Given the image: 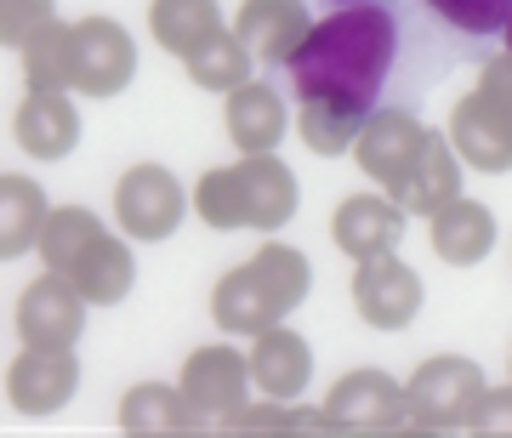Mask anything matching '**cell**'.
Instances as JSON below:
<instances>
[{"mask_svg":"<svg viewBox=\"0 0 512 438\" xmlns=\"http://www.w3.org/2000/svg\"><path fill=\"white\" fill-rule=\"evenodd\" d=\"M461 194V160L456 148H450V137L444 131H421V148L416 160H410V171H404V183L387 194V200H399L404 217H433L439 205H450Z\"/></svg>","mask_w":512,"mask_h":438,"instance_id":"16","label":"cell"},{"mask_svg":"<svg viewBox=\"0 0 512 438\" xmlns=\"http://www.w3.org/2000/svg\"><path fill=\"white\" fill-rule=\"evenodd\" d=\"M450 148H456L461 165H473V171H484V177L512 171V148L501 143V131L484 120L478 97H461V103H456V120H450Z\"/></svg>","mask_w":512,"mask_h":438,"instance_id":"25","label":"cell"},{"mask_svg":"<svg viewBox=\"0 0 512 438\" xmlns=\"http://www.w3.org/2000/svg\"><path fill=\"white\" fill-rule=\"evenodd\" d=\"M148 29H154V40L171 57H188L194 46H205L222 29V6L217 0H154L148 6Z\"/></svg>","mask_w":512,"mask_h":438,"instance_id":"24","label":"cell"},{"mask_svg":"<svg viewBox=\"0 0 512 438\" xmlns=\"http://www.w3.org/2000/svg\"><path fill=\"white\" fill-rule=\"evenodd\" d=\"M427 222H433V251H439V262H450V268H473V262H484V256L495 251V211L467 200V194L439 205Z\"/></svg>","mask_w":512,"mask_h":438,"instance_id":"21","label":"cell"},{"mask_svg":"<svg viewBox=\"0 0 512 438\" xmlns=\"http://www.w3.org/2000/svg\"><path fill=\"white\" fill-rule=\"evenodd\" d=\"M325 433L336 438H387L410 433V410H404V387L387 370H353L330 387V399L319 404Z\"/></svg>","mask_w":512,"mask_h":438,"instance_id":"7","label":"cell"},{"mask_svg":"<svg viewBox=\"0 0 512 438\" xmlns=\"http://www.w3.org/2000/svg\"><path fill=\"white\" fill-rule=\"evenodd\" d=\"M308 285H313L308 256L296 251V245L268 239L251 262H239V268H228V274L217 279V291H211V319H217V330H228V336H256V330L279 325L285 313L302 308V302H308Z\"/></svg>","mask_w":512,"mask_h":438,"instance_id":"4","label":"cell"},{"mask_svg":"<svg viewBox=\"0 0 512 438\" xmlns=\"http://www.w3.org/2000/svg\"><path fill=\"white\" fill-rule=\"evenodd\" d=\"M86 313H92V302L74 291L63 274L46 268V274L18 296V336H23V347H80Z\"/></svg>","mask_w":512,"mask_h":438,"instance_id":"10","label":"cell"},{"mask_svg":"<svg viewBox=\"0 0 512 438\" xmlns=\"http://www.w3.org/2000/svg\"><path fill=\"white\" fill-rule=\"evenodd\" d=\"M399 57V18L382 0L342 6L308 29V40L291 52V92L302 103V143L330 160L348 154L365 114L382 103V86Z\"/></svg>","mask_w":512,"mask_h":438,"instance_id":"1","label":"cell"},{"mask_svg":"<svg viewBox=\"0 0 512 438\" xmlns=\"http://www.w3.org/2000/svg\"><path fill=\"white\" fill-rule=\"evenodd\" d=\"M137 80V40L114 18H80L69 23V92L109 103Z\"/></svg>","mask_w":512,"mask_h":438,"instance_id":"6","label":"cell"},{"mask_svg":"<svg viewBox=\"0 0 512 438\" xmlns=\"http://www.w3.org/2000/svg\"><path fill=\"white\" fill-rule=\"evenodd\" d=\"M421 302H427L421 274L410 262H399V251L353 262V308L370 330H404L421 313Z\"/></svg>","mask_w":512,"mask_h":438,"instance_id":"9","label":"cell"},{"mask_svg":"<svg viewBox=\"0 0 512 438\" xmlns=\"http://www.w3.org/2000/svg\"><path fill=\"white\" fill-rule=\"evenodd\" d=\"M18 57H23V86L29 92H69V23L57 12L23 40Z\"/></svg>","mask_w":512,"mask_h":438,"instance_id":"27","label":"cell"},{"mask_svg":"<svg viewBox=\"0 0 512 438\" xmlns=\"http://www.w3.org/2000/svg\"><path fill=\"white\" fill-rule=\"evenodd\" d=\"M177 387H183V399L194 404L205 421H228L239 404H251V359L228 342L194 347Z\"/></svg>","mask_w":512,"mask_h":438,"instance_id":"11","label":"cell"},{"mask_svg":"<svg viewBox=\"0 0 512 438\" xmlns=\"http://www.w3.org/2000/svg\"><path fill=\"white\" fill-rule=\"evenodd\" d=\"M194 217L217 234H279L296 217V171L279 154H239L194 183Z\"/></svg>","mask_w":512,"mask_h":438,"instance_id":"2","label":"cell"},{"mask_svg":"<svg viewBox=\"0 0 512 438\" xmlns=\"http://www.w3.org/2000/svg\"><path fill=\"white\" fill-rule=\"evenodd\" d=\"M12 131H18V148L29 160L52 165L63 154H74V143H80V109L69 103V92H29L18 103Z\"/></svg>","mask_w":512,"mask_h":438,"instance_id":"20","label":"cell"},{"mask_svg":"<svg viewBox=\"0 0 512 438\" xmlns=\"http://www.w3.org/2000/svg\"><path fill=\"white\" fill-rule=\"evenodd\" d=\"M330 239H336V251L353 256V262L399 251V239H404L399 200H387V194H353V200H342L336 217H330Z\"/></svg>","mask_w":512,"mask_h":438,"instance_id":"17","label":"cell"},{"mask_svg":"<svg viewBox=\"0 0 512 438\" xmlns=\"http://www.w3.org/2000/svg\"><path fill=\"white\" fill-rule=\"evenodd\" d=\"M46 188L35 177H0V262L35 251L40 222H46Z\"/></svg>","mask_w":512,"mask_h":438,"instance_id":"22","label":"cell"},{"mask_svg":"<svg viewBox=\"0 0 512 438\" xmlns=\"http://www.w3.org/2000/svg\"><path fill=\"white\" fill-rule=\"evenodd\" d=\"M183 69H188V80H194L200 92H222V97H228L234 86H245V80L256 74V57L245 52V40L222 23L205 46H194V52L183 57Z\"/></svg>","mask_w":512,"mask_h":438,"instance_id":"23","label":"cell"},{"mask_svg":"<svg viewBox=\"0 0 512 438\" xmlns=\"http://www.w3.org/2000/svg\"><path fill=\"white\" fill-rule=\"evenodd\" d=\"M501 35H507V52H512V12H507V23H501Z\"/></svg>","mask_w":512,"mask_h":438,"instance_id":"32","label":"cell"},{"mask_svg":"<svg viewBox=\"0 0 512 438\" xmlns=\"http://www.w3.org/2000/svg\"><path fill=\"white\" fill-rule=\"evenodd\" d=\"M461 433L473 438H512V387H484V399L473 404V416Z\"/></svg>","mask_w":512,"mask_h":438,"instance_id":"31","label":"cell"},{"mask_svg":"<svg viewBox=\"0 0 512 438\" xmlns=\"http://www.w3.org/2000/svg\"><path fill=\"white\" fill-rule=\"evenodd\" d=\"M211 421L183 399V387L171 382H137L120 399V433L126 438H194Z\"/></svg>","mask_w":512,"mask_h":438,"instance_id":"18","label":"cell"},{"mask_svg":"<svg viewBox=\"0 0 512 438\" xmlns=\"http://www.w3.org/2000/svg\"><path fill=\"white\" fill-rule=\"evenodd\" d=\"M222 433L234 438H319L325 433V421L319 410H296V399H262V404H239L228 421H217Z\"/></svg>","mask_w":512,"mask_h":438,"instance_id":"26","label":"cell"},{"mask_svg":"<svg viewBox=\"0 0 512 438\" xmlns=\"http://www.w3.org/2000/svg\"><path fill=\"white\" fill-rule=\"evenodd\" d=\"M52 12H57V0H0V46L18 52Z\"/></svg>","mask_w":512,"mask_h":438,"instance_id":"30","label":"cell"},{"mask_svg":"<svg viewBox=\"0 0 512 438\" xmlns=\"http://www.w3.org/2000/svg\"><path fill=\"white\" fill-rule=\"evenodd\" d=\"M336 6H365V0H336Z\"/></svg>","mask_w":512,"mask_h":438,"instance_id":"33","label":"cell"},{"mask_svg":"<svg viewBox=\"0 0 512 438\" xmlns=\"http://www.w3.org/2000/svg\"><path fill=\"white\" fill-rule=\"evenodd\" d=\"M313 29V12L302 0H245L234 18V35L245 40V52L256 63H268V69H285L291 52L308 40Z\"/></svg>","mask_w":512,"mask_h":438,"instance_id":"15","label":"cell"},{"mask_svg":"<svg viewBox=\"0 0 512 438\" xmlns=\"http://www.w3.org/2000/svg\"><path fill=\"white\" fill-rule=\"evenodd\" d=\"M484 370L473 359H456V353H439L410 376L404 387V410H410V433H461L473 404L484 399Z\"/></svg>","mask_w":512,"mask_h":438,"instance_id":"5","label":"cell"},{"mask_svg":"<svg viewBox=\"0 0 512 438\" xmlns=\"http://www.w3.org/2000/svg\"><path fill=\"white\" fill-rule=\"evenodd\" d=\"M80 387L74 347H23L6 370V399L18 416H57Z\"/></svg>","mask_w":512,"mask_h":438,"instance_id":"12","label":"cell"},{"mask_svg":"<svg viewBox=\"0 0 512 438\" xmlns=\"http://www.w3.org/2000/svg\"><path fill=\"white\" fill-rule=\"evenodd\" d=\"M188 211H194L188 188L154 160L131 165L126 177H120V188H114V217H120V234L126 239H171L183 228Z\"/></svg>","mask_w":512,"mask_h":438,"instance_id":"8","label":"cell"},{"mask_svg":"<svg viewBox=\"0 0 512 438\" xmlns=\"http://www.w3.org/2000/svg\"><path fill=\"white\" fill-rule=\"evenodd\" d=\"M35 251L46 256V268L69 279L92 308H114V302H126L131 285H137L131 245H126V239H114L109 228L86 211V205H52L46 222H40Z\"/></svg>","mask_w":512,"mask_h":438,"instance_id":"3","label":"cell"},{"mask_svg":"<svg viewBox=\"0 0 512 438\" xmlns=\"http://www.w3.org/2000/svg\"><path fill=\"white\" fill-rule=\"evenodd\" d=\"M421 120L410 109H387V103H376V109L365 114V126H359V137H353V160L365 165V177L376 188H393L404 183V171H410V160H416V148H421Z\"/></svg>","mask_w":512,"mask_h":438,"instance_id":"13","label":"cell"},{"mask_svg":"<svg viewBox=\"0 0 512 438\" xmlns=\"http://www.w3.org/2000/svg\"><path fill=\"white\" fill-rule=\"evenodd\" d=\"M421 6L439 23H450L456 35H473V40L501 35V23H507V12H512V0H421Z\"/></svg>","mask_w":512,"mask_h":438,"instance_id":"28","label":"cell"},{"mask_svg":"<svg viewBox=\"0 0 512 438\" xmlns=\"http://www.w3.org/2000/svg\"><path fill=\"white\" fill-rule=\"evenodd\" d=\"M222 120H228V143H234L239 154H274L279 137H285V126H291L285 97L274 92V80H256V74L245 80V86L228 92Z\"/></svg>","mask_w":512,"mask_h":438,"instance_id":"19","label":"cell"},{"mask_svg":"<svg viewBox=\"0 0 512 438\" xmlns=\"http://www.w3.org/2000/svg\"><path fill=\"white\" fill-rule=\"evenodd\" d=\"M251 387L262 393V399H302V387L313 382V347L308 336H296V330H285V319L268 330H256L251 336Z\"/></svg>","mask_w":512,"mask_h":438,"instance_id":"14","label":"cell"},{"mask_svg":"<svg viewBox=\"0 0 512 438\" xmlns=\"http://www.w3.org/2000/svg\"><path fill=\"white\" fill-rule=\"evenodd\" d=\"M478 109H484V120H490L495 131H501V143L512 148V52L507 57H490L484 63V74H478Z\"/></svg>","mask_w":512,"mask_h":438,"instance_id":"29","label":"cell"}]
</instances>
